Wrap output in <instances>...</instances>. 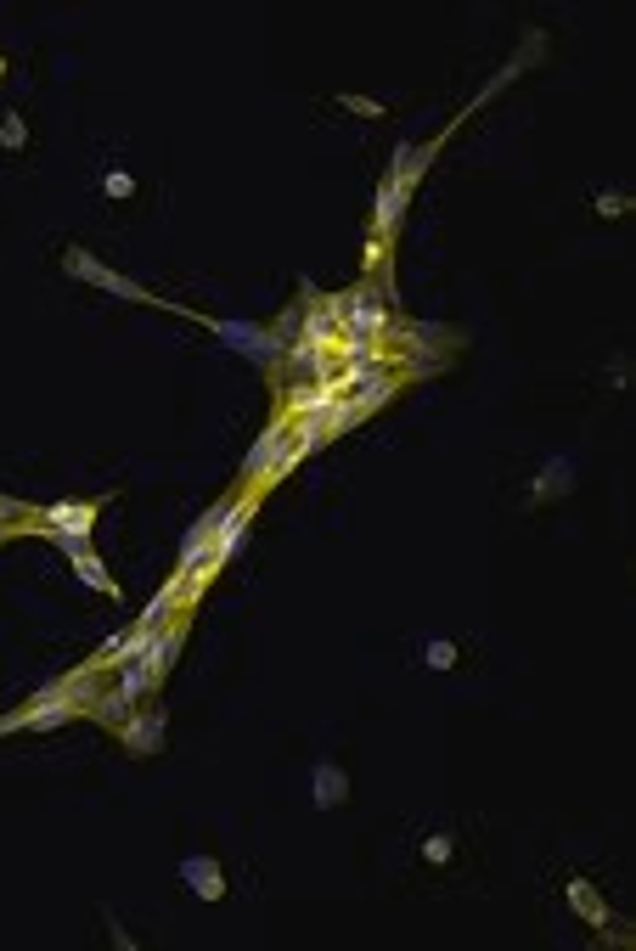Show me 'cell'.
Wrapping results in <instances>:
<instances>
[{
    "mask_svg": "<svg viewBox=\"0 0 636 951\" xmlns=\"http://www.w3.org/2000/svg\"><path fill=\"white\" fill-rule=\"evenodd\" d=\"M310 800L322 805V811L344 805V800H349V777H344V766H333V761L315 766V777H310Z\"/></svg>",
    "mask_w": 636,
    "mask_h": 951,
    "instance_id": "obj_12",
    "label": "cell"
},
{
    "mask_svg": "<svg viewBox=\"0 0 636 951\" xmlns=\"http://www.w3.org/2000/svg\"><path fill=\"white\" fill-rule=\"evenodd\" d=\"M186 598H192V591H186V580H181V575H170V585L158 591V598H152V603H147V608L136 614V625H141V630H158V625H170L175 603H186Z\"/></svg>",
    "mask_w": 636,
    "mask_h": 951,
    "instance_id": "obj_13",
    "label": "cell"
},
{
    "mask_svg": "<svg viewBox=\"0 0 636 951\" xmlns=\"http://www.w3.org/2000/svg\"><path fill=\"white\" fill-rule=\"evenodd\" d=\"M57 546H62V558H68V569L79 575V580H85L91 591H102V598H118V585H113V575L102 569V558H96V552L85 546V541H62V535H51Z\"/></svg>",
    "mask_w": 636,
    "mask_h": 951,
    "instance_id": "obj_7",
    "label": "cell"
},
{
    "mask_svg": "<svg viewBox=\"0 0 636 951\" xmlns=\"http://www.w3.org/2000/svg\"><path fill=\"white\" fill-rule=\"evenodd\" d=\"M625 209H631V197H625V192H603V197H598V214H609V220H620Z\"/></svg>",
    "mask_w": 636,
    "mask_h": 951,
    "instance_id": "obj_22",
    "label": "cell"
},
{
    "mask_svg": "<svg viewBox=\"0 0 636 951\" xmlns=\"http://www.w3.org/2000/svg\"><path fill=\"white\" fill-rule=\"evenodd\" d=\"M23 141H28V125H23L18 113H7V118H0V147H7V152H18Z\"/></svg>",
    "mask_w": 636,
    "mask_h": 951,
    "instance_id": "obj_20",
    "label": "cell"
},
{
    "mask_svg": "<svg viewBox=\"0 0 636 951\" xmlns=\"http://www.w3.org/2000/svg\"><path fill=\"white\" fill-rule=\"evenodd\" d=\"M564 895H569V913H575V918H586V929H609V906H603L598 884L569 879V884H564Z\"/></svg>",
    "mask_w": 636,
    "mask_h": 951,
    "instance_id": "obj_11",
    "label": "cell"
},
{
    "mask_svg": "<svg viewBox=\"0 0 636 951\" xmlns=\"http://www.w3.org/2000/svg\"><path fill=\"white\" fill-rule=\"evenodd\" d=\"M0 79H7V57H0Z\"/></svg>",
    "mask_w": 636,
    "mask_h": 951,
    "instance_id": "obj_25",
    "label": "cell"
},
{
    "mask_svg": "<svg viewBox=\"0 0 636 951\" xmlns=\"http://www.w3.org/2000/svg\"><path fill=\"white\" fill-rule=\"evenodd\" d=\"M451 856H456V839H451V834H428V839H423V861H428V867H446Z\"/></svg>",
    "mask_w": 636,
    "mask_h": 951,
    "instance_id": "obj_17",
    "label": "cell"
},
{
    "mask_svg": "<svg viewBox=\"0 0 636 951\" xmlns=\"http://www.w3.org/2000/svg\"><path fill=\"white\" fill-rule=\"evenodd\" d=\"M338 107H344V113H361V118H383V102H372V96H355V91H344V96H338Z\"/></svg>",
    "mask_w": 636,
    "mask_h": 951,
    "instance_id": "obj_21",
    "label": "cell"
},
{
    "mask_svg": "<svg viewBox=\"0 0 636 951\" xmlns=\"http://www.w3.org/2000/svg\"><path fill=\"white\" fill-rule=\"evenodd\" d=\"M130 709H136V704H130L125 693H118V687H113L107 698H96V716H102V721H113V727H125V721H130Z\"/></svg>",
    "mask_w": 636,
    "mask_h": 951,
    "instance_id": "obj_16",
    "label": "cell"
},
{
    "mask_svg": "<svg viewBox=\"0 0 636 951\" xmlns=\"http://www.w3.org/2000/svg\"><path fill=\"white\" fill-rule=\"evenodd\" d=\"M102 192L113 197V204H125V197H136V175L130 170H107L102 175Z\"/></svg>",
    "mask_w": 636,
    "mask_h": 951,
    "instance_id": "obj_18",
    "label": "cell"
},
{
    "mask_svg": "<svg viewBox=\"0 0 636 951\" xmlns=\"http://www.w3.org/2000/svg\"><path fill=\"white\" fill-rule=\"evenodd\" d=\"M181 884L197 895V901H226V867L215 856H186L181 861Z\"/></svg>",
    "mask_w": 636,
    "mask_h": 951,
    "instance_id": "obj_8",
    "label": "cell"
},
{
    "mask_svg": "<svg viewBox=\"0 0 636 951\" xmlns=\"http://www.w3.org/2000/svg\"><path fill=\"white\" fill-rule=\"evenodd\" d=\"M248 501H226V519H220V530H215V541H209V558L197 564V575L186 580V591H204L231 558H236V546H243V535H248Z\"/></svg>",
    "mask_w": 636,
    "mask_h": 951,
    "instance_id": "obj_1",
    "label": "cell"
},
{
    "mask_svg": "<svg viewBox=\"0 0 636 951\" xmlns=\"http://www.w3.org/2000/svg\"><path fill=\"white\" fill-rule=\"evenodd\" d=\"M215 338H220L226 349H236V355H248L254 367H270L276 355H282L276 333H265V327H254V322H215Z\"/></svg>",
    "mask_w": 636,
    "mask_h": 951,
    "instance_id": "obj_5",
    "label": "cell"
},
{
    "mask_svg": "<svg viewBox=\"0 0 636 951\" xmlns=\"http://www.w3.org/2000/svg\"><path fill=\"white\" fill-rule=\"evenodd\" d=\"M288 445H293V417H276L259 440H254V451L243 456V479L254 490L276 485V479H282V462H288Z\"/></svg>",
    "mask_w": 636,
    "mask_h": 951,
    "instance_id": "obj_2",
    "label": "cell"
},
{
    "mask_svg": "<svg viewBox=\"0 0 636 951\" xmlns=\"http://www.w3.org/2000/svg\"><path fill=\"white\" fill-rule=\"evenodd\" d=\"M0 519H23V507H18V501H7V496H0Z\"/></svg>",
    "mask_w": 636,
    "mask_h": 951,
    "instance_id": "obj_24",
    "label": "cell"
},
{
    "mask_svg": "<svg viewBox=\"0 0 636 951\" xmlns=\"http://www.w3.org/2000/svg\"><path fill=\"white\" fill-rule=\"evenodd\" d=\"M96 519H102V507H96V501H57V507L39 512L28 530H46V535H62V541H91Z\"/></svg>",
    "mask_w": 636,
    "mask_h": 951,
    "instance_id": "obj_4",
    "label": "cell"
},
{
    "mask_svg": "<svg viewBox=\"0 0 636 951\" xmlns=\"http://www.w3.org/2000/svg\"><path fill=\"white\" fill-rule=\"evenodd\" d=\"M102 288H107V293H118V299H147V293H141L136 282H125L118 270H107V282H102Z\"/></svg>",
    "mask_w": 636,
    "mask_h": 951,
    "instance_id": "obj_23",
    "label": "cell"
},
{
    "mask_svg": "<svg viewBox=\"0 0 636 951\" xmlns=\"http://www.w3.org/2000/svg\"><path fill=\"white\" fill-rule=\"evenodd\" d=\"M456 659H462V653H456V642H440V637H433V642L423 648V664H428V670H451Z\"/></svg>",
    "mask_w": 636,
    "mask_h": 951,
    "instance_id": "obj_19",
    "label": "cell"
},
{
    "mask_svg": "<svg viewBox=\"0 0 636 951\" xmlns=\"http://www.w3.org/2000/svg\"><path fill=\"white\" fill-rule=\"evenodd\" d=\"M125 749L130 755H158L164 749V709H130V721H125Z\"/></svg>",
    "mask_w": 636,
    "mask_h": 951,
    "instance_id": "obj_9",
    "label": "cell"
},
{
    "mask_svg": "<svg viewBox=\"0 0 636 951\" xmlns=\"http://www.w3.org/2000/svg\"><path fill=\"white\" fill-rule=\"evenodd\" d=\"M338 401H344V388H338L333 378H322V383H299V388H293V401H288V417H327Z\"/></svg>",
    "mask_w": 636,
    "mask_h": 951,
    "instance_id": "obj_10",
    "label": "cell"
},
{
    "mask_svg": "<svg viewBox=\"0 0 636 951\" xmlns=\"http://www.w3.org/2000/svg\"><path fill=\"white\" fill-rule=\"evenodd\" d=\"M62 265H68V276H79V282H96V288L107 282V265H102L96 254H85V248H68Z\"/></svg>",
    "mask_w": 636,
    "mask_h": 951,
    "instance_id": "obj_15",
    "label": "cell"
},
{
    "mask_svg": "<svg viewBox=\"0 0 636 951\" xmlns=\"http://www.w3.org/2000/svg\"><path fill=\"white\" fill-rule=\"evenodd\" d=\"M327 310H333V322H344L349 338H378L383 333V299H378V288H355V293L333 299Z\"/></svg>",
    "mask_w": 636,
    "mask_h": 951,
    "instance_id": "obj_3",
    "label": "cell"
},
{
    "mask_svg": "<svg viewBox=\"0 0 636 951\" xmlns=\"http://www.w3.org/2000/svg\"><path fill=\"white\" fill-rule=\"evenodd\" d=\"M569 456H552L546 467H541V479H535V501H552V496H569Z\"/></svg>",
    "mask_w": 636,
    "mask_h": 951,
    "instance_id": "obj_14",
    "label": "cell"
},
{
    "mask_svg": "<svg viewBox=\"0 0 636 951\" xmlns=\"http://www.w3.org/2000/svg\"><path fill=\"white\" fill-rule=\"evenodd\" d=\"M406 204H412V186H406L401 175H389V181L378 186V209H372V243H389V236H394V225H401V214H406Z\"/></svg>",
    "mask_w": 636,
    "mask_h": 951,
    "instance_id": "obj_6",
    "label": "cell"
}]
</instances>
